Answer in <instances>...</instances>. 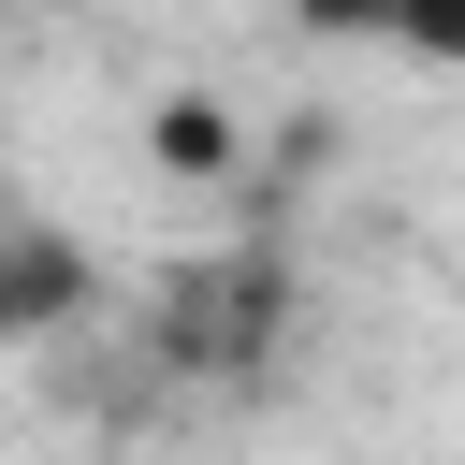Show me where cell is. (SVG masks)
<instances>
[{
    "label": "cell",
    "mask_w": 465,
    "mask_h": 465,
    "mask_svg": "<svg viewBox=\"0 0 465 465\" xmlns=\"http://www.w3.org/2000/svg\"><path fill=\"white\" fill-rule=\"evenodd\" d=\"M276 15H291L305 44H378V29H392V0H276Z\"/></svg>",
    "instance_id": "cell-2"
},
{
    "label": "cell",
    "mask_w": 465,
    "mask_h": 465,
    "mask_svg": "<svg viewBox=\"0 0 465 465\" xmlns=\"http://www.w3.org/2000/svg\"><path fill=\"white\" fill-rule=\"evenodd\" d=\"M378 44H407V58L465 73V0H392V29H378Z\"/></svg>",
    "instance_id": "cell-1"
}]
</instances>
